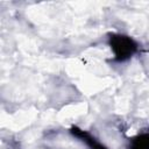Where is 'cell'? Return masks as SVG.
<instances>
[{
	"instance_id": "1",
	"label": "cell",
	"mask_w": 149,
	"mask_h": 149,
	"mask_svg": "<svg viewBox=\"0 0 149 149\" xmlns=\"http://www.w3.org/2000/svg\"><path fill=\"white\" fill-rule=\"evenodd\" d=\"M109 45L114 52L115 59L119 62L126 61L134 55L137 49L136 42L126 35H112L109 37Z\"/></svg>"
},
{
	"instance_id": "2",
	"label": "cell",
	"mask_w": 149,
	"mask_h": 149,
	"mask_svg": "<svg viewBox=\"0 0 149 149\" xmlns=\"http://www.w3.org/2000/svg\"><path fill=\"white\" fill-rule=\"evenodd\" d=\"M71 133H72V135H74L76 137H78L83 142H85L88 146L90 149H107L101 143H99L93 136H91L88 133H86L85 130H83V129H80L78 127H72L71 128Z\"/></svg>"
},
{
	"instance_id": "3",
	"label": "cell",
	"mask_w": 149,
	"mask_h": 149,
	"mask_svg": "<svg viewBox=\"0 0 149 149\" xmlns=\"http://www.w3.org/2000/svg\"><path fill=\"white\" fill-rule=\"evenodd\" d=\"M130 149H149V134H140L132 141Z\"/></svg>"
}]
</instances>
